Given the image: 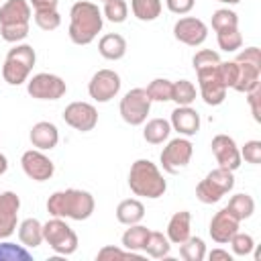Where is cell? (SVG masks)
<instances>
[{
    "mask_svg": "<svg viewBox=\"0 0 261 261\" xmlns=\"http://www.w3.org/2000/svg\"><path fill=\"white\" fill-rule=\"evenodd\" d=\"M120 116L124 122L137 126V124H143L147 120V114L151 110V98L147 94L145 88H133L124 94V98L120 100Z\"/></svg>",
    "mask_w": 261,
    "mask_h": 261,
    "instance_id": "52a82bcc",
    "label": "cell"
},
{
    "mask_svg": "<svg viewBox=\"0 0 261 261\" xmlns=\"http://www.w3.org/2000/svg\"><path fill=\"white\" fill-rule=\"evenodd\" d=\"M171 88H173V82H169L165 77H157L145 90H147L151 102H165V100H171Z\"/></svg>",
    "mask_w": 261,
    "mask_h": 261,
    "instance_id": "d6a6232c",
    "label": "cell"
},
{
    "mask_svg": "<svg viewBox=\"0 0 261 261\" xmlns=\"http://www.w3.org/2000/svg\"><path fill=\"white\" fill-rule=\"evenodd\" d=\"M102 12L94 2L80 0L69 10V39L75 45L92 43L102 31Z\"/></svg>",
    "mask_w": 261,
    "mask_h": 261,
    "instance_id": "7a4b0ae2",
    "label": "cell"
},
{
    "mask_svg": "<svg viewBox=\"0 0 261 261\" xmlns=\"http://www.w3.org/2000/svg\"><path fill=\"white\" fill-rule=\"evenodd\" d=\"M190 222H192V214L188 210L175 212L167 222V239H169V243H173V245L184 243L190 237Z\"/></svg>",
    "mask_w": 261,
    "mask_h": 261,
    "instance_id": "44dd1931",
    "label": "cell"
},
{
    "mask_svg": "<svg viewBox=\"0 0 261 261\" xmlns=\"http://www.w3.org/2000/svg\"><path fill=\"white\" fill-rule=\"evenodd\" d=\"M98 261H143L145 257L139 255L137 251H120L116 247H104L102 251H98Z\"/></svg>",
    "mask_w": 261,
    "mask_h": 261,
    "instance_id": "e575fe53",
    "label": "cell"
},
{
    "mask_svg": "<svg viewBox=\"0 0 261 261\" xmlns=\"http://www.w3.org/2000/svg\"><path fill=\"white\" fill-rule=\"evenodd\" d=\"M171 100L177 106H190L196 100V86L190 80H177V82H173Z\"/></svg>",
    "mask_w": 261,
    "mask_h": 261,
    "instance_id": "f546056e",
    "label": "cell"
},
{
    "mask_svg": "<svg viewBox=\"0 0 261 261\" xmlns=\"http://www.w3.org/2000/svg\"><path fill=\"white\" fill-rule=\"evenodd\" d=\"M35 22L43 31H55L61 24V16L55 10H35Z\"/></svg>",
    "mask_w": 261,
    "mask_h": 261,
    "instance_id": "ab89813d",
    "label": "cell"
},
{
    "mask_svg": "<svg viewBox=\"0 0 261 261\" xmlns=\"http://www.w3.org/2000/svg\"><path fill=\"white\" fill-rule=\"evenodd\" d=\"M18 239L24 247L35 249L43 243V224L37 218H27L18 226Z\"/></svg>",
    "mask_w": 261,
    "mask_h": 261,
    "instance_id": "d4e9b609",
    "label": "cell"
},
{
    "mask_svg": "<svg viewBox=\"0 0 261 261\" xmlns=\"http://www.w3.org/2000/svg\"><path fill=\"white\" fill-rule=\"evenodd\" d=\"M94 196L86 190H59L53 192L47 200V212L57 218H71V220H86L94 212Z\"/></svg>",
    "mask_w": 261,
    "mask_h": 261,
    "instance_id": "6da1fadb",
    "label": "cell"
},
{
    "mask_svg": "<svg viewBox=\"0 0 261 261\" xmlns=\"http://www.w3.org/2000/svg\"><path fill=\"white\" fill-rule=\"evenodd\" d=\"M241 159H245V161H249L253 165L261 163V141H257V139L247 141L245 147L241 149Z\"/></svg>",
    "mask_w": 261,
    "mask_h": 261,
    "instance_id": "ee69618b",
    "label": "cell"
},
{
    "mask_svg": "<svg viewBox=\"0 0 261 261\" xmlns=\"http://www.w3.org/2000/svg\"><path fill=\"white\" fill-rule=\"evenodd\" d=\"M216 75L218 80L224 84V88H232L234 82H237V75H239V65L237 61H220L216 65Z\"/></svg>",
    "mask_w": 261,
    "mask_h": 261,
    "instance_id": "74e56055",
    "label": "cell"
},
{
    "mask_svg": "<svg viewBox=\"0 0 261 261\" xmlns=\"http://www.w3.org/2000/svg\"><path fill=\"white\" fill-rule=\"evenodd\" d=\"M212 147V153L216 157V163L218 167H226L230 171H234L239 165H241V151L234 143L232 137L228 135H216L210 143Z\"/></svg>",
    "mask_w": 261,
    "mask_h": 261,
    "instance_id": "5bb4252c",
    "label": "cell"
},
{
    "mask_svg": "<svg viewBox=\"0 0 261 261\" xmlns=\"http://www.w3.org/2000/svg\"><path fill=\"white\" fill-rule=\"evenodd\" d=\"M234 186V175L226 167H216L206 173V177L196 186V198L204 204L218 202L226 192H230Z\"/></svg>",
    "mask_w": 261,
    "mask_h": 261,
    "instance_id": "5b68a950",
    "label": "cell"
},
{
    "mask_svg": "<svg viewBox=\"0 0 261 261\" xmlns=\"http://www.w3.org/2000/svg\"><path fill=\"white\" fill-rule=\"evenodd\" d=\"M247 102L251 106V112H253V118L257 122H261V86L253 88L251 92H247Z\"/></svg>",
    "mask_w": 261,
    "mask_h": 261,
    "instance_id": "bcb514c9",
    "label": "cell"
},
{
    "mask_svg": "<svg viewBox=\"0 0 261 261\" xmlns=\"http://www.w3.org/2000/svg\"><path fill=\"white\" fill-rule=\"evenodd\" d=\"M6 169H8V159H6L4 153H0V175H2Z\"/></svg>",
    "mask_w": 261,
    "mask_h": 261,
    "instance_id": "f907efd6",
    "label": "cell"
},
{
    "mask_svg": "<svg viewBox=\"0 0 261 261\" xmlns=\"http://www.w3.org/2000/svg\"><path fill=\"white\" fill-rule=\"evenodd\" d=\"M0 35L8 43H18L29 35V22H16V24H0Z\"/></svg>",
    "mask_w": 261,
    "mask_h": 261,
    "instance_id": "60d3db41",
    "label": "cell"
},
{
    "mask_svg": "<svg viewBox=\"0 0 261 261\" xmlns=\"http://www.w3.org/2000/svg\"><path fill=\"white\" fill-rule=\"evenodd\" d=\"M226 210L237 218V220H245L255 212V200L249 194H234L228 200Z\"/></svg>",
    "mask_w": 261,
    "mask_h": 261,
    "instance_id": "4316f807",
    "label": "cell"
},
{
    "mask_svg": "<svg viewBox=\"0 0 261 261\" xmlns=\"http://www.w3.org/2000/svg\"><path fill=\"white\" fill-rule=\"evenodd\" d=\"M198 73V82H200V92H202V98L208 106H218L224 102L226 98V88L224 84L218 80L216 75V65L212 67H202V69H196Z\"/></svg>",
    "mask_w": 261,
    "mask_h": 261,
    "instance_id": "8fae6325",
    "label": "cell"
},
{
    "mask_svg": "<svg viewBox=\"0 0 261 261\" xmlns=\"http://www.w3.org/2000/svg\"><path fill=\"white\" fill-rule=\"evenodd\" d=\"M192 151H194L192 143H190L188 139H184V137H177V139L169 141V143L163 147L161 155H159L161 167H163L167 173H171V175L177 173V171H181V169L190 163Z\"/></svg>",
    "mask_w": 261,
    "mask_h": 261,
    "instance_id": "ba28073f",
    "label": "cell"
},
{
    "mask_svg": "<svg viewBox=\"0 0 261 261\" xmlns=\"http://www.w3.org/2000/svg\"><path fill=\"white\" fill-rule=\"evenodd\" d=\"M216 41L222 51H237L243 45V35L239 33V27L224 29V31H216Z\"/></svg>",
    "mask_w": 261,
    "mask_h": 261,
    "instance_id": "836d02e7",
    "label": "cell"
},
{
    "mask_svg": "<svg viewBox=\"0 0 261 261\" xmlns=\"http://www.w3.org/2000/svg\"><path fill=\"white\" fill-rule=\"evenodd\" d=\"M169 133H171L169 120H165V118H151V120L145 124L143 137H145L147 143L159 145V143H163V141L169 137Z\"/></svg>",
    "mask_w": 261,
    "mask_h": 261,
    "instance_id": "484cf974",
    "label": "cell"
},
{
    "mask_svg": "<svg viewBox=\"0 0 261 261\" xmlns=\"http://www.w3.org/2000/svg\"><path fill=\"white\" fill-rule=\"evenodd\" d=\"M179 135L192 137L200 130V114L190 108V106H177L171 112V122H169Z\"/></svg>",
    "mask_w": 261,
    "mask_h": 261,
    "instance_id": "ac0fdd59",
    "label": "cell"
},
{
    "mask_svg": "<svg viewBox=\"0 0 261 261\" xmlns=\"http://www.w3.org/2000/svg\"><path fill=\"white\" fill-rule=\"evenodd\" d=\"M239 27V16L234 10L228 8H218L212 14V29L214 31H224V29H234Z\"/></svg>",
    "mask_w": 261,
    "mask_h": 261,
    "instance_id": "d590c367",
    "label": "cell"
},
{
    "mask_svg": "<svg viewBox=\"0 0 261 261\" xmlns=\"http://www.w3.org/2000/svg\"><path fill=\"white\" fill-rule=\"evenodd\" d=\"M143 251L155 259H161V257H167L169 253V239L159 232V230H149V237H147V243L143 247Z\"/></svg>",
    "mask_w": 261,
    "mask_h": 261,
    "instance_id": "83f0119b",
    "label": "cell"
},
{
    "mask_svg": "<svg viewBox=\"0 0 261 261\" xmlns=\"http://www.w3.org/2000/svg\"><path fill=\"white\" fill-rule=\"evenodd\" d=\"M210 261H232V257L228 255V251H222V249H214L210 251Z\"/></svg>",
    "mask_w": 261,
    "mask_h": 261,
    "instance_id": "681fc988",
    "label": "cell"
},
{
    "mask_svg": "<svg viewBox=\"0 0 261 261\" xmlns=\"http://www.w3.org/2000/svg\"><path fill=\"white\" fill-rule=\"evenodd\" d=\"M259 259H261V249L255 251V261H259Z\"/></svg>",
    "mask_w": 261,
    "mask_h": 261,
    "instance_id": "816d5d0a",
    "label": "cell"
},
{
    "mask_svg": "<svg viewBox=\"0 0 261 261\" xmlns=\"http://www.w3.org/2000/svg\"><path fill=\"white\" fill-rule=\"evenodd\" d=\"M29 139H31L33 147H37L39 151H47V149H53L57 145L59 133H57V126L53 122L41 120V122L33 124L31 133H29Z\"/></svg>",
    "mask_w": 261,
    "mask_h": 261,
    "instance_id": "d6986e66",
    "label": "cell"
},
{
    "mask_svg": "<svg viewBox=\"0 0 261 261\" xmlns=\"http://www.w3.org/2000/svg\"><path fill=\"white\" fill-rule=\"evenodd\" d=\"M234 61H243V63H249V65H255L261 69V51H259V47H247L237 55Z\"/></svg>",
    "mask_w": 261,
    "mask_h": 261,
    "instance_id": "f6af8a7d",
    "label": "cell"
},
{
    "mask_svg": "<svg viewBox=\"0 0 261 261\" xmlns=\"http://www.w3.org/2000/svg\"><path fill=\"white\" fill-rule=\"evenodd\" d=\"M239 65V75H237V82H234V90L237 92H251L253 88L259 86V80H261V69L255 67V65H249V63H243V61H237Z\"/></svg>",
    "mask_w": 261,
    "mask_h": 261,
    "instance_id": "cb8c5ba5",
    "label": "cell"
},
{
    "mask_svg": "<svg viewBox=\"0 0 261 261\" xmlns=\"http://www.w3.org/2000/svg\"><path fill=\"white\" fill-rule=\"evenodd\" d=\"M63 120L71 128L82 130V133H88L98 122V110L92 104H88V102H71L63 110Z\"/></svg>",
    "mask_w": 261,
    "mask_h": 261,
    "instance_id": "7c38bea8",
    "label": "cell"
},
{
    "mask_svg": "<svg viewBox=\"0 0 261 261\" xmlns=\"http://www.w3.org/2000/svg\"><path fill=\"white\" fill-rule=\"evenodd\" d=\"M167 2V8L175 14H186L194 8V0H165Z\"/></svg>",
    "mask_w": 261,
    "mask_h": 261,
    "instance_id": "7dc6e473",
    "label": "cell"
},
{
    "mask_svg": "<svg viewBox=\"0 0 261 261\" xmlns=\"http://www.w3.org/2000/svg\"><path fill=\"white\" fill-rule=\"evenodd\" d=\"M118 90H120V75L114 69H98L88 84V92L96 102H108L118 94Z\"/></svg>",
    "mask_w": 261,
    "mask_h": 261,
    "instance_id": "30bf717a",
    "label": "cell"
},
{
    "mask_svg": "<svg viewBox=\"0 0 261 261\" xmlns=\"http://www.w3.org/2000/svg\"><path fill=\"white\" fill-rule=\"evenodd\" d=\"M130 8L139 20H155L161 14V0H130Z\"/></svg>",
    "mask_w": 261,
    "mask_h": 261,
    "instance_id": "4dcf8cb0",
    "label": "cell"
},
{
    "mask_svg": "<svg viewBox=\"0 0 261 261\" xmlns=\"http://www.w3.org/2000/svg\"><path fill=\"white\" fill-rule=\"evenodd\" d=\"M43 241H47L49 247L59 255H71L77 249V234L57 216L43 224Z\"/></svg>",
    "mask_w": 261,
    "mask_h": 261,
    "instance_id": "8992f818",
    "label": "cell"
},
{
    "mask_svg": "<svg viewBox=\"0 0 261 261\" xmlns=\"http://www.w3.org/2000/svg\"><path fill=\"white\" fill-rule=\"evenodd\" d=\"M98 51H100L102 57H106V59H110V61L120 59V57L126 53V41H124V37L118 35V33H108V35H104V37L100 39Z\"/></svg>",
    "mask_w": 261,
    "mask_h": 261,
    "instance_id": "7402d4cb",
    "label": "cell"
},
{
    "mask_svg": "<svg viewBox=\"0 0 261 261\" xmlns=\"http://www.w3.org/2000/svg\"><path fill=\"white\" fill-rule=\"evenodd\" d=\"M20 198L14 192H0V239H8L18 220Z\"/></svg>",
    "mask_w": 261,
    "mask_h": 261,
    "instance_id": "2e32d148",
    "label": "cell"
},
{
    "mask_svg": "<svg viewBox=\"0 0 261 261\" xmlns=\"http://www.w3.org/2000/svg\"><path fill=\"white\" fill-rule=\"evenodd\" d=\"M20 165H22L24 173L35 181H47L55 171L53 161L39 149L24 151L22 157H20Z\"/></svg>",
    "mask_w": 261,
    "mask_h": 261,
    "instance_id": "4fadbf2b",
    "label": "cell"
},
{
    "mask_svg": "<svg viewBox=\"0 0 261 261\" xmlns=\"http://www.w3.org/2000/svg\"><path fill=\"white\" fill-rule=\"evenodd\" d=\"M0 261H31V253L14 243H0Z\"/></svg>",
    "mask_w": 261,
    "mask_h": 261,
    "instance_id": "f35d334b",
    "label": "cell"
},
{
    "mask_svg": "<svg viewBox=\"0 0 261 261\" xmlns=\"http://www.w3.org/2000/svg\"><path fill=\"white\" fill-rule=\"evenodd\" d=\"M65 82L55 73H37L29 80L27 92L37 100H59L65 94Z\"/></svg>",
    "mask_w": 261,
    "mask_h": 261,
    "instance_id": "9c48e42d",
    "label": "cell"
},
{
    "mask_svg": "<svg viewBox=\"0 0 261 261\" xmlns=\"http://www.w3.org/2000/svg\"><path fill=\"white\" fill-rule=\"evenodd\" d=\"M128 188L135 196L161 198L167 190V184L159 167L149 159H137L128 171Z\"/></svg>",
    "mask_w": 261,
    "mask_h": 261,
    "instance_id": "3957f363",
    "label": "cell"
},
{
    "mask_svg": "<svg viewBox=\"0 0 261 261\" xmlns=\"http://www.w3.org/2000/svg\"><path fill=\"white\" fill-rule=\"evenodd\" d=\"M147 237H149V228L147 226L130 224V228H126L124 234H122V247L128 249V251H139V249L145 247Z\"/></svg>",
    "mask_w": 261,
    "mask_h": 261,
    "instance_id": "f1b7e54d",
    "label": "cell"
},
{
    "mask_svg": "<svg viewBox=\"0 0 261 261\" xmlns=\"http://www.w3.org/2000/svg\"><path fill=\"white\" fill-rule=\"evenodd\" d=\"M31 6L35 10H55L57 0H31Z\"/></svg>",
    "mask_w": 261,
    "mask_h": 261,
    "instance_id": "c3c4849f",
    "label": "cell"
},
{
    "mask_svg": "<svg viewBox=\"0 0 261 261\" xmlns=\"http://www.w3.org/2000/svg\"><path fill=\"white\" fill-rule=\"evenodd\" d=\"M239 224H241V220H237L226 208L218 210L210 220V237H212V241H216L220 245L228 243L232 239V234L239 230Z\"/></svg>",
    "mask_w": 261,
    "mask_h": 261,
    "instance_id": "e0dca14e",
    "label": "cell"
},
{
    "mask_svg": "<svg viewBox=\"0 0 261 261\" xmlns=\"http://www.w3.org/2000/svg\"><path fill=\"white\" fill-rule=\"evenodd\" d=\"M192 63H194V69H202V67H212V65H218L220 63V55L212 49H200L194 57H192Z\"/></svg>",
    "mask_w": 261,
    "mask_h": 261,
    "instance_id": "7bdbcfd3",
    "label": "cell"
},
{
    "mask_svg": "<svg viewBox=\"0 0 261 261\" xmlns=\"http://www.w3.org/2000/svg\"><path fill=\"white\" fill-rule=\"evenodd\" d=\"M206 35H208L206 24L200 18H194V16H184L173 24V37L179 43L190 45V47H196V45L204 43Z\"/></svg>",
    "mask_w": 261,
    "mask_h": 261,
    "instance_id": "9a60e30c",
    "label": "cell"
},
{
    "mask_svg": "<svg viewBox=\"0 0 261 261\" xmlns=\"http://www.w3.org/2000/svg\"><path fill=\"white\" fill-rule=\"evenodd\" d=\"M218 2H226V4H237V2H241V0H218Z\"/></svg>",
    "mask_w": 261,
    "mask_h": 261,
    "instance_id": "f5cc1de1",
    "label": "cell"
},
{
    "mask_svg": "<svg viewBox=\"0 0 261 261\" xmlns=\"http://www.w3.org/2000/svg\"><path fill=\"white\" fill-rule=\"evenodd\" d=\"M31 20V4L27 0H6L0 6V24H16Z\"/></svg>",
    "mask_w": 261,
    "mask_h": 261,
    "instance_id": "ffe728a7",
    "label": "cell"
},
{
    "mask_svg": "<svg viewBox=\"0 0 261 261\" xmlns=\"http://www.w3.org/2000/svg\"><path fill=\"white\" fill-rule=\"evenodd\" d=\"M179 255L186 261H202L206 255V245L200 237H188L184 243H179Z\"/></svg>",
    "mask_w": 261,
    "mask_h": 261,
    "instance_id": "1f68e13d",
    "label": "cell"
},
{
    "mask_svg": "<svg viewBox=\"0 0 261 261\" xmlns=\"http://www.w3.org/2000/svg\"><path fill=\"white\" fill-rule=\"evenodd\" d=\"M145 216V206L137 198H126L116 206V218L122 224H137Z\"/></svg>",
    "mask_w": 261,
    "mask_h": 261,
    "instance_id": "603a6c76",
    "label": "cell"
},
{
    "mask_svg": "<svg viewBox=\"0 0 261 261\" xmlns=\"http://www.w3.org/2000/svg\"><path fill=\"white\" fill-rule=\"evenodd\" d=\"M228 243L232 245V251H234V255H241V257L249 255V253L253 251V247H255V243H253V237H251V234H247V232H239V230L232 234V239H230Z\"/></svg>",
    "mask_w": 261,
    "mask_h": 261,
    "instance_id": "b9f144b4",
    "label": "cell"
},
{
    "mask_svg": "<svg viewBox=\"0 0 261 261\" xmlns=\"http://www.w3.org/2000/svg\"><path fill=\"white\" fill-rule=\"evenodd\" d=\"M104 16L110 22H124L128 14V6L124 0H104Z\"/></svg>",
    "mask_w": 261,
    "mask_h": 261,
    "instance_id": "8d00e7d4",
    "label": "cell"
},
{
    "mask_svg": "<svg viewBox=\"0 0 261 261\" xmlns=\"http://www.w3.org/2000/svg\"><path fill=\"white\" fill-rule=\"evenodd\" d=\"M37 61L35 49L31 45H16L14 49L8 51L4 65H2V75L10 86H20L27 82L33 65Z\"/></svg>",
    "mask_w": 261,
    "mask_h": 261,
    "instance_id": "277c9868",
    "label": "cell"
}]
</instances>
